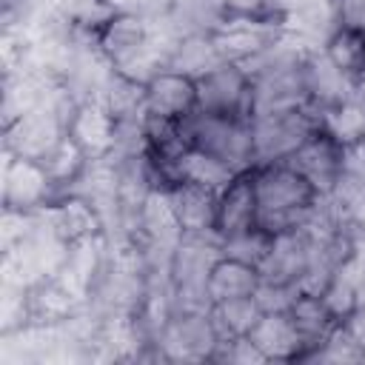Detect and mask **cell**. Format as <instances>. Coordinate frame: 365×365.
<instances>
[{
	"mask_svg": "<svg viewBox=\"0 0 365 365\" xmlns=\"http://www.w3.org/2000/svg\"><path fill=\"white\" fill-rule=\"evenodd\" d=\"M222 57L211 40V31H185L174 40L171 46V57H168V68L182 71L188 77H202L205 71H211L214 66H220Z\"/></svg>",
	"mask_w": 365,
	"mask_h": 365,
	"instance_id": "cell-22",
	"label": "cell"
},
{
	"mask_svg": "<svg viewBox=\"0 0 365 365\" xmlns=\"http://www.w3.org/2000/svg\"><path fill=\"white\" fill-rule=\"evenodd\" d=\"M194 111H197V80L194 77L174 71V68H163L145 83V114L148 117L182 123Z\"/></svg>",
	"mask_w": 365,
	"mask_h": 365,
	"instance_id": "cell-12",
	"label": "cell"
},
{
	"mask_svg": "<svg viewBox=\"0 0 365 365\" xmlns=\"http://www.w3.org/2000/svg\"><path fill=\"white\" fill-rule=\"evenodd\" d=\"M254 171V185H257V225L265 228L268 234H282V231H297L305 228L319 205L322 194L288 163H268L257 165Z\"/></svg>",
	"mask_w": 365,
	"mask_h": 365,
	"instance_id": "cell-1",
	"label": "cell"
},
{
	"mask_svg": "<svg viewBox=\"0 0 365 365\" xmlns=\"http://www.w3.org/2000/svg\"><path fill=\"white\" fill-rule=\"evenodd\" d=\"M319 128L334 137L339 145L365 140V100L354 91L345 100L319 108Z\"/></svg>",
	"mask_w": 365,
	"mask_h": 365,
	"instance_id": "cell-23",
	"label": "cell"
},
{
	"mask_svg": "<svg viewBox=\"0 0 365 365\" xmlns=\"http://www.w3.org/2000/svg\"><path fill=\"white\" fill-rule=\"evenodd\" d=\"M254 297H257V302H259L262 311H288L291 302H294V297H297V285L262 279Z\"/></svg>",
	"mask_w": 365,
	"mask_h": 365,
	"instance_id": "cell-29",
	"label": "cell"
},
{
	"mask_svg": "<svg viewBox=\"0 0 365 365\" xmlns=\"http://www.w3.org/2000/svg\"><path fill=\"white\" fill-rule=\"evenodd\" d=\"M60 197L51 174L40 160L20 157L11 151H3V191H0V205L6 211H23V214H37L48 208Z\"/></svg>",
	"mask_w": 365,
	"mask_h": 365,
	"instance_id": "cell-5",
	"label": "cell"
},
{
	"mask_svg": "<svg viewBox=\"0 0 365 365\" xmlns=\"http://www.w3.org/2000/svg\"><path fill=\"white\" fill-rule=\"evenodd\" d=\"M217 342L211 311H171L154 336V356L160 362H211Z\"/></svg>",
	"mask_w": 365,
	"mask_h": 365,
	"instance_id": "cell-4",
	"label": "cell"
},
{
	"mask_svg": "<svg viewBox=\"0 0 365 365\" xmlns=\"http://www.w3.org/2000/svg\"><path fill=\"white\" fill-rule=\"evenodd\" d=\"M291 168H297L322 197H328L336 185V177H339V165H342V145L328 137L322 128H317L288 160Z\"/></svg>",
	"mask_w": 365,
	"mask_h": 365,
	"instance_id": "cell-13",
	"label": "cell"
},
{
	"mask_svg": "<svg viewBox=\"0 0 365 365\" xmlns=\"http://www.w3.org/2000/svg\"><path fill=\"white\" fill-rule=\"evenodd\" d=\"M43 165H46V171L51 174V180H54V185H57V191L60 194H66L80 177H83V171L88 168V157H86V151L66 134L43 160H40Z\"/></svg>",
	"mask_w": 365,
	"mask_h": 365,
	"instance_id": "cell-26",
	"label": "cell"
},
{
	"mask_svg": "<svg viewBox=\"0 0 365 365\" xmlns=\"http://www.w3.org/2000/svg\"><path fill=\"white\" fill-rule=\"evenodd\" d=\"M339 177L354 180V182H365V140H356V143L342 145Z\"/></svg>",
	"mask_w": 365,
	"mask_h": 365,
	"instance_id": "cell-30",
	"label": "cell"
},
{
	"mask_svg": "<svg viewBox=\"0 0 365 365\" xmlns=\"http://www.w3.org/2000/svg\"><path fill=\"white\" fill-rule=\"evenodd\" d=\"M220 245H222V254H225V257H237V259L251 262V265L259 268V265L265 262L271 245H274V234H268L265 228L254 225V228H248V231H240V234H234V237L220 240Z\"/></svg>",
	"mask_w": 365,
	"mask_h": 365,
	"instance_id": "cell-27",
	"label": "cell"
},
{
	"mask_svg": "<svg viewBox=\"0 0 365 365\" xmlns=\"http://www.w3.org/2000/svg\"><path fill=\"white\" fill-rule=\"evenodd\" d=\"M342 328L348 331V336H351V339L359 345V351L365 354V299L342 319Z\"/></svg>",
	"mask_w": 365,
	"mask_h": 365,
	"instance_id": "cell-31",
	"label": "cell"
},
{
	"mask_svg": "<svg viewBox=\"0 0 365 365\" xmlns=\"http://www.w3.org/2000/svg\"><path fill=\"white\" fill-rule=\"evenodd\" d=\"M319 128V108L305 103L285 111H268L251 117L254 134V168L288 160Z\"/></svg>",
	"mask_w": 365,
	"mask_h": 365,
	"instance_id": "cell-3",
	"label": "cell"
},
{
	"mask_svg": "<svg viewBox=\"0 0 365 365\" xmlns=\"http://www.w3.org/2000/svg\"><path fill=\"white\" fill-rule=\"evenodd\" d=\"M197 108L222 117H248L254 111V80L240 63H220L197 77Z\"/></svg>",
	"mask_w": 365,
	"mask_h": 365,
	"instance_id": "cell-6",
	"label": "cell"
},
{
	"mask_svg": "<svg viewBox=\"0 0 365 365\" xmlns=\"http://www.w3.org/2000/svg\"><path fill=\"white\" fill-rule=\"evenodd\" d=\"M154 34V26L140 11H108L91 26V37L97 51L111 63L120 66L134 51H140Z\"/></svg>",
	"mask_w": 365,
	"mask_h": 365,
	"instance_id": "cell-10",
	"label": "cell"
},
{
	"mask_svg": "<svg viewBox=\"0 0 365 365\" xmlns=\"http://www.w3.org/2000/svg\"><path fill=\"white\" fill-rule=\"evenodd\" d=\"M288 314H291V319H294L297 331H299V334H302V339H305V348H308L305 362H308V359H311V354L325 342V336L339 325V322L331 317V311L325 308V302H322V297H319V294L297 291V297H294V302H291Z\"/></svg>",
	"mask_w": 365,
	"mask_h": 365,
	"instance_id": "cell-21",
	"label": "cell"
},
{
	"mask_svg": "<svg viewBox=\"0 0 365 365\" xmlns=\"http://www.w3.org/2000/svg\"><path fill=\"white\" fill-rule=\"evenodd\" d=\"M66 134L86 151L88 160H106L117 151L120 120L108 111L103 100L88 97L71 108L66 120Z\"/></svg>",
	"mask_w": 365,
	"mask_h": 365,
	"instance_id": "cell-9",
	"label": "cell"
},
{
	"mask_svg": "<svg viewBox=\"0 0 365 365\" xmlns=\"http://www.w3.org/2000/svg\"><path fill=\"white\" fill-rule=\"evenodd\" d=\"M222 17H251V20H282V14L274 11L271 0H214Z\"/></svg>",
	"mask_w": 365,
	"mask_h": 365,
	"instance_id": "cell-28",
	"label": "cell"
},
{
	"mask_svg": "<svg viewBox=\"0 0 365 365\" xmlns=\"http://www.w3.org/2000/svg\"><path fill=\"white\" fill-rule=\"evenodd\" d=\"M319 51L348 80L362 77L365 74V26H348V23L334 26V31L325 37Z\"/></svg>",
	"mask_w": 365,
	"mask_h": 365,
	"instance_id": "cell-20",
	"label": "cell"
},
{
	"mask_svg": "<svg viewBox=\"0 0 365 365\" xmlns=\"http://www.w3.org/2000/svg\"><path fill=\"white\" fill-rule=\"evenodd\" d=\"M66 137V114L48 100L3 125V151L43 160Z\"/></svg>",
	"mask_w": 365,
	"mask_h": 365,
	"instance_id": "cell-7",
	"label": "cell"
},
{
	"mask_svg": "<svg viewBox=\"0 0 365 365\" xmlns=\"http://www.w3.org/2000/svg\"><path fill=\"white\" fill-rule=\"evenodd\" d=\"M259 282H262V274L257 265L220 254V259L208 271L205 288H208L211 302H222V299H237V297H254Z\"/></svg>",
	"mask_w": 365,
	"mask_h": 365,
	"instance_id": "cell-19",
	"label": "cell"
},
{
	"mask_svg": "<svg viewBox=\"0 0 365 365\" xmlns=\"http://www.w3.org/2000/svg\"><path fill=\"white\" fill-rule=\"evenodd\" d=\"M177 174H180V182H194V185H202V188H211L220 194L234 180V174H240V171H234L217 154L188 148L177 163Z\"/></svg>",
	"mask_w": 365,
	"mask_h": 365,
	"instance_id": "cell-24",
	"label": "cell"
},
{
	"mask_svg": "<svg viewBox=\"0 0 365 365\" xmlns=\"http://www.w3.org/2000/svg\"><path fill=\"white\" fill-rule=\"evenodd\" d=\"M106 259H108V242H106V234H94V237H86V240H77L66 248V257L57 268V277L71 288L77 291L80 297H91V288L97 285L103 268H106Z\"/></svg>",
	"mask_w": 365,
	"mask_h": 365,
	"instance_id": "cell-17",
	"label": "cell"
},
{
	"mask_svg": "<svg viewBox=\"0 0 365 365\" xmlns=\"http://www.w3.org/2000/svg\"><path fill=\"white\" fill-rule=\"evenodd\" d=\"M262 308L257 297H237V299H222L211 305V322L220 334V339H234V336H248L254 322L259 319Z\"/></svg>",
	"mask_w": 365,
	"mask_h": 365,
	"instance_id": "cell-25",
	"label": "cell"
},
{
	"mask_svg": "<svg viewBox=\"0 0 365 365\" xmlns=\"http://www.w3.org/2000/svg\"><path fill=\"white\" fill-rule=\"evenodd\" d=\"M188 148H200L225 160L234 171L254 168V134L248 117H222L208 111H194L182 123Z\"/></svg>",
	"mask_w": 365,
	"mask_h": 365,
	"instance_id": "cell-2",
	"label": "cell"
},
{
	"mask_svg": "<svg viewBox=\"0 0 365 365\" xmlns=\"http://www.w3.org/2000/svg\"><path fill=\"white\" fill-rule=\"evenodd\" d=\"M248 339L265 362H305L308 354L305 339L288 311H262L248 331Z\"/></svg>",
	"mask_w": 365,
	"mask_h": 365,
	"instance_id": "cell-11",
	"label": "cell"
},
{
	"mask_svg": "<svg viewBox=\"0 0 365 365\" xmlns=\"http://www.w3.org/2000/svg\"><path fill=\"white\" fill-rule=\"evenodd\" d=\"M257 185L254 171H240L234 180L217 194V237H234L257 225Z\"/></svg>",
	"mask_w": 365,
	"mask_h": 365,
	"instance_id": "cell-15",
	"label": "cell"
},
{
	"mask_svg": "<svg viewBox=\"0 0 365 365\" xmlns=\"http://www.w3.org/2000/svg\"><path fill=\"white\" fill-rule=\"evenodd\" d=\"M168 197L182 234H217V191L177 182L168 188Z\"/></svg>",
	"mask_w": 365,
	"mask_h": 365,
	"instance_id": "cell-18",
	"label": "cell"
},
{
	"mask_svg": "<svg viewBox=\"0 0 365 365\" xmlns=\"http://www.w3.org/2000/svg\"><path fill=\"white\" fill-rule=\"evenodd\" d=\"M86 308L88 299L71 291L57 274H48L29 285V314L34 325H63Z\"/></svg>",
	"mask_w": 365,
	"mask_h": 365,
	"instance_id": "cell-16",
	"label": "cell"
},
{
	"mask_svg": "<svg viewBox=\"0 0 365 365\" xmlns=\"http://www.w3.org/2000/svg\"><path fill=\"white\" fill-rule=\"evenodd\" d=\"M282 34V20H251V17H222L211 29V40L222 63L245 66L262 54Z\"/></svg>",
	"mask_w": 365,
	"mask_h": 365,
	"instance_id": "cell-8",
	"label": "cell"
},
{
	"mask_svg": "<svg viewBox=\"0 0 365 365\" xmlns=\"http://www.w3.org/2000/svg\"><path fill=\"white\" fill-rule=\"evenodd\" d=\"M43 220L66 245L94 234H106L100 208L80 194H60L48 208H43Z\"/></svg>",
	"mask_w": 365,
	"mask_h": 365,
	"instance_id": "cell-14",
	"label": "cell"
}]
</instances>
